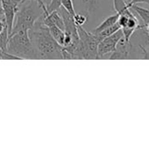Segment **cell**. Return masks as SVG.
<instances>
[{
	"label": "cell",
	"instance_id": "cell-1",
	"mask_svg": "<svg viewBox=\"0 0 149 150\" xmlns=\"http://www.w3.org/2000/svg\"><path fill=\"white\" fill-rule=\"evenodd\" d=\"M28 35L37 53L38 60H62V47L52 37L49 30L42 23L41 17L32 28L28 30Z\"/></svg>",
	"mask_w": 149,
	"mask_h": 150
},
{
	"label": "cell",
	"instance_id": "cell-2",
	"mask_svg": "<svg viewBox=\"0 0 149 150\" xmlns=\"http://www.w3.org/2000/svg\"><path fill=\"white\" fill-rule=\"evenodd\" d=\"M44 13L47 14V9L37 0H24L16 13L11 34L21 30H30Z\"/></svg>",
	"mask_w": 149,
	"mask_h": 150
},
{
	"label": "cell",
	"instance_id": "cell-3",
	"mask_svg": "<svg viewBox=\"0 0 149 150\" xmlns=\"http://www.w3.org/2000/svg\"><path fill=\"white\" fill-rule=\"evenodd\" d=\"M6 51L7 53L17 56L19 60H38V55L29 38L28 31L25 30L18 31L9 36Z\"/></svg>",
	"mask_w": 149,
	"mask_h": 150
},
{
	"label": "cell",
	"instance_id": "cell-4",
	"mask_svg": "<svg viewBox=\"0 0 149 150\" xmlns=\"http://www.w3.org/2000/svg\"><path fill=\"white\" fill-rule=\"evenodd\" d=\"M79 36V59L96 60L98 59L97 47L98 40L96 36L90 32L84 29L82 25H76Z\"/></svg>",
	"mask_w": 149,
	"mask_h": 150
},
{
	"label": "cell",
	"instance_id": "cell-5",
	"mask_svg": "<svg viewBox=\"0 0 149 150\" xmlns=\"http://www.w3.org/2000/svg\"><path fill=\"white\" fill-rule=\"evenodd\" d=\"M123 38V33L121 29L114 33L113 34L103 39L97 47V55L98 59L107 58L110 54L115 51L119 41Z\"/></svg>",
	"mask_w": 149,
	"mask_h": 150
},
{
	"label": "cell",
	"instance_id": "cell-6",
	"mask_svg": "<svg viewBox=\"0 0 149 150\" xmlns=\"http://www.w3.org/2000/svg\"><path fill=\"white\" fill-rule=\"evenodd\" d=\"M23 1L24 0H0V3L4 11L6 25H7L9 36L11 35V33L16 13L18 10L19 4Z\"/></svg>",
	"mask_w": 149,
	"mask_h": 150
},
{
	"label": "cell",
	"instance_id": "cell-7",
	"mask_svg": "<svg viewBox=\"0 0 149 150\" xmlns=\"http://www.w3.org/2000/svg\"><path fill=\"white\" fill-rule=\"evenodd\" d=\"M57 11L63 20L64 32L69 33L72 36V39H73L72 42H78L79 36H78L77 27L75 23V20H74V16L71 13H69L62 5Z\"/></svg>",
	"mask_w": 149,
	"mask_h": 150
},
{
	"label": "cell",
	"instance_id": "cell-8",
	"mask_svg": "<svg viewBox=\"0 0 149 150\" xmlns=\"http://www.w3.org/2000/svg\"><path fill=\"white\" fill-rule=\"evenodd\" d=\"M104 0H80L82 10L79 11L90 18V15L96 13L103 5Z\"/></svg>",
	"mask_w": 149,
	"mask_h": 150
},
{
	"label": "cell",
	"instance_id": "cell-9",
	"mask_svg": "<svg viewBox=\"0 0 149 150\" xmlns=\"http://www.w3.org/2000/svg\"><path fill=\"white\" fill-rule=\"evenodd\" d=\"M119 17V14L117 13V12H116L115 14H112V15L108 16V17H107L106 18H105L104 21L101 22L94 30H92V31H90V32L93 33H99V32H101V31H103V30H105V29H106V28H108V27L113 25L114 24H116V23L118 22Z\"/></svg>",
	"mask_w": 149,
	"mask_h": 150
},
{
	"label": "cell",
	"instance_id": "cell-10",
	"mask_svg": "<svg viewBox=\"0 0 149 150\" xmlns=\"http://www.w3.org/2000/svg\"><path fill=\"white\" fill-rule=\"evenodd\" d=\"M133 12H136L141 19V23L143 25H147L149 23V9H146L137 4H133L130 7Z\"/></svg>",
	"mask_w": 149,
	"mask_h": 150
},
{
	"label": "cell",
	"instance_id": "cell-11",
	"mask_svg": "<svg viewBox=\"0 0 149 150\" xmlns=\"http://www.w3.org/2000/svg\"><path fill=\"white\" fill-rule=\"evenodd\" d=\"M47 28H48L49 33L52 35V37L57 41V43L59 45H61L62 47L63 42H64V35H65L64 31L62 29H61L60 27H58L57 25H51Z\"/></svg>",
	"mask_w": 149,
	"mask_h": 150
},
{
	"label": "cell",
	"instance_id": "cell-12",
	"mask_svg": "<svg viewBox=\"0 0 149 150\" xmlns=\"http://www.w3.org/2000/svg\"><path fill=\"white\" fill-rule=\"evenodd\" d=\"M119 29H121V27H120V25H119L118 24V22H117V23L114 24L113 25H112V26H110V27H108V28H106V29H105V30H103V31L97 33H92L96 36V38H97V40H98V42H100L103 39H105V38H106V37H108V36L113 34L114 33H116V32L119 31Z\"/></svg>",
	"mask_w": 149,
	"mask_h": 150
},
{
	"label": "cell",
	"instance_id": "cell-13",
	"mask_svg": "<svg viewBox=\"0 0 149 150\" xmlns=\"http://www.w3.org/2000/svg\"><path fill=\"white\" fill-rule=\"evenodd\" d=\"M88 17L86 14L83 13V12H76V14L74 15V20H75V23L76 25H83L87 21H88Z\"/></svg>",
	"mask_w": 149,
	"mask_h": 150
},
{
	"label": "cell",
	"instance_id": "cell-14",
	"mask_svg": "<svg viewBox=\"0 0 149 150\" xmlns=\"http://www.w3.org/2000/svg\"><path fill=\"white\" fill-rule=\"evenodd\" d=\"M61 6V0H50L48 4L47 5V13H50L54 11H57Z\"/></svg>",
	"mask_w": 149,
	"mask_h": 150
},
{
	"label": "cell",
	"instance_id": "cell-15",
	"mask_svg": "<svg viewBox=\"0 0 149 150\" xmlns=\"http://www.w3.org/2000/svg\"><path fill=\"white\" fill-rule=\"evenodd\" d=\"M0 60H19V59L17 56L7 53L6 51H4L0 47Z\"/></svg>",
	"mask_w": 149,
	"mask_h": 150
},
{
	"label": "cell",
	"instance_id": "cell-16",
	"mask_svg": "<svg viewBox=\"0 0 149 150\" xmlns=\"http://www.w3.org/2000/svg\"><path fill=\"white\" fill-rule=\"evenodd\" d=\"M148 4L149 0H130L127 4V5L129 7H131L133 4Z\"/></svg>",
	"mask_w": 149,
	"mask_h": 150
},
{
	"label": "cell",
	"instance_id": "cell-17",
	"mask_svg": "<svg viewBox=\"0 0 149 150\" xmlns=\"http://www.w3.org/2000/svg\"><path fill=\"white\" fill-rule=\"evenodd\" d=\"M0 18H4V11H3L2 5H1V3H0Z\"/></svg>",
	"mask_w": 149,
	"mask_h": 150
},
{
	"label": "cell",
	"instance_id": "cell-18",
	"mask_svg": "<svg viewBox=\"0 0 149 150\" xmlns=\"http://www.w3.org/2000/svg\"><path fill=\"white\" fill-rule=\"evenodd\" d=\"M145 27H146V30L148 31V33H149V23L147 24V25H145Z\"/></svg>",
	"mask_w": 149,
	"mask_h": 150
},
{
	"label": "cell",
	"instance_id": "cell-19",
	"mask_svg": "<svg viewBox=\"0 0 149 150\" xmlns=\"http://www.w3.org/2000/svg\"><path fill=\"white\" fill-rule=\"evenodd\" d=\"M124 1H125V2H126V4H128V2H129V1H130V0H124Z\"/></svg>",
	"mask_w": 149,
	"mask_h": 150
},
{
	"label": "cell",
	"instance_id": "cell-20",
	"mask_svg": "<svg viewBox=\"0 0 149 150\" xmlns=\"http://www.w3.org/2000/svg\"><path fill=\"white\" fill-rule=\"evenodd\" d=\"M148 9H149V8H148Z\"/></svg>",
	"mask_w": 149,
	"mask_h": 150
}]
</instances>
